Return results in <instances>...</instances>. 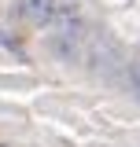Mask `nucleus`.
Returning a JSON list of instances; mask_svg holds the SVG:
<instances>
[{
  "label": "nucleus",
  "instance_id": "4",
  "mask_svg": "<svg viewBox=\"0 0 140 147\" xmlns=\"http://www.w3.org/2000/svg\"><path fill=\"white\" fill-rule=\"evenodd\" d=\"M129 77H133V85L140 88V63H133V66H129Z\"/></svg>",
  "mask_w": 140,
  "mask_h": 147
},
{
  "label": "nucleus",
  "instance_id": "3",
  "mask_svg": "<svg viewBox=\"0 0 140 147\" xmlns=\"http://www.w3.org/2000/svg\"><path fill=\"white\" fill-rule=\"evenodd\" d=\"M52 48L63 55V59H74V55H77V44H74V37H67V33H59V37H55V40H52Z\"/></svg>",
  "mask_w": 140,
  "mask_h": 147
},
{
  "label": "nucleus",
  "instance_id": "1",
  "mask_svg": "<svg viewBox=\"0 0 140 147\" xmlns=\"http://www.w3.org/2000/svg\"><path fill=\"white\" fill-rule=\"evenodd\" d=\"M18 7H22V15L30 18V22L48 26V22H52V15H55V7H59V0H22Z\"/></svg>",
  "mask_w": 140,
  "mask_h": 147
},
{
  "label": "nucleus",
  "instance_id": "2",
  "mask_svg": "<svg viewBox=\"0 0 140 147\" xmlns=\"http://www.w3.org/2000/svg\"><path fill=\"white\" fill-rule=\"evenodd\" d=\"M48 26H55L59 33H67V37H74V33H81V18H77V11H74V4H59L55 7V15H52V22Z\"/></svg>",
  "mask_w": 140,
  "mask_h": 147
}]
</instances>
